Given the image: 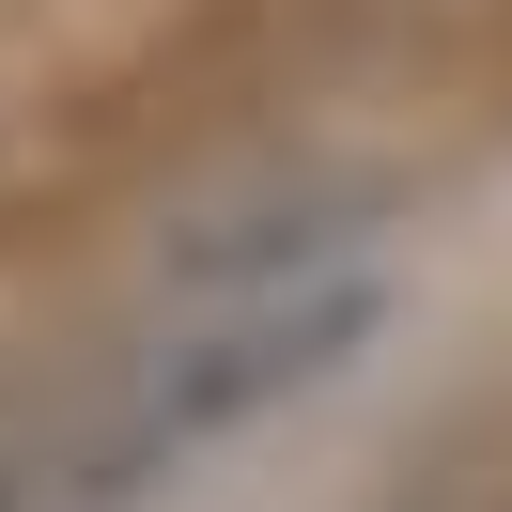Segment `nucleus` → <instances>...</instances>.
Returning a JSON list of instances; mask_svg holds the SVG:
<instances>
[{
  "mask_svg": "<svg viewBox=\"0 0 512 512\" xmlns=\"http://www.w3.org/2000/svg\"><path fill=\"white\" fill-rule=\"evenodd\" d=\"M357 326H373V264H311L295 249V264H249V280H202V311L171 326V357H156V419L202 435V419H233V404H280Z\"/></svg>",
  "mask_w": 512,
  "mask_h": 512,
  "instance_id": "1",
  "label": "nucleus"
},
{
  "mask_svg": "<svg viewBox=\"0 0 512 512\" xmlns=\"http://www.w3.org/2000/svg\"><path fill=\"white\" fill-rule=\"evenodd\" d=\"M0 512H16V497H0Z\"/></svg>",
  "mask_w": 512,
  "mask_h": 512,
  "instance_id": "2",
  "label": "nucleus"
}]
</instances>
